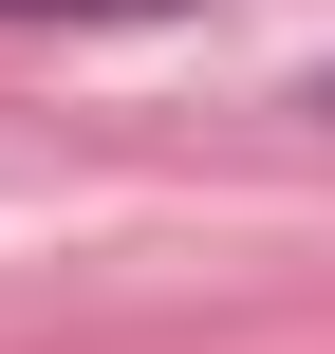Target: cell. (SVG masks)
Segmentation results:
<instances>
[{"label":"cell","instance_id":"2","mask_svg":"<svg viewBox=\"0 0 335 354\" xmlns=\"http://www.w3.org/2000/svg\"><path fill=\"white\" fill-rule=\"evenodd\" d=\"M317 112H335V93H317Z\"/></svg>","mask_w":335,"mask_h":354},{"label":"cell","instance_id":"1","mask_svg":"<svg viewBox=\"0 0 335 354\" xmlns=\"http://www.w3.org/2000/svg\"><path fill=\"white\" fill-rule=\"evenodd\" d=\"M0 19H186V0H0Z\"/></svg>","mask_w":335,"mask_h":354}]
</instances>
